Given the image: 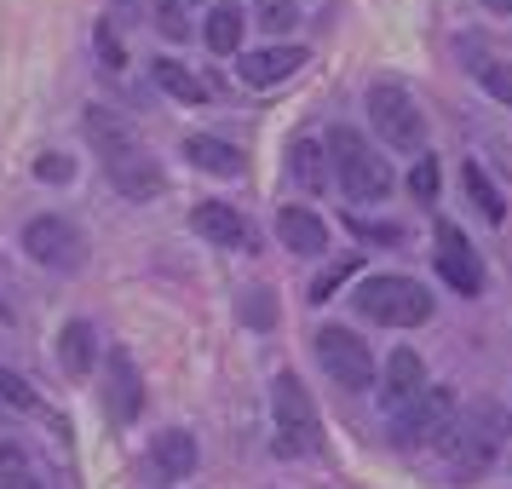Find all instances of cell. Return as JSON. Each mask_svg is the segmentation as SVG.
<instances>
[{
    "mask_svg": "<svg viewBox=\"0 0 512 489\" xmlns=\"http://www.w3.org/2000/svg\"><path fill=\"white\" fill-rule=\"evenodd\" d=\"M87 139L98 144V156H104V173H110V185L121 196H133V202H150L156 190H162V167L156 156H144V144L133 139V127L110 110H87Z\"/></svg>",
    "mask_w": 512,
    "mask_h": 489,
    "instance_id": "1",
    "label": "cell"
},
{
    "mask_svg": "<svg viewBox=\"0 0 512 489\" xmlns=\"http://www.w3.org/2000/svg\"><path fill=\"white\" fill-rule=\"evenodd\" d=\"M328 162H334V179H340V190L351 202H386L392 196V167L357 127H334L328 133Z\"/></svg>",
    "mask_w": 512,
    "mask_h": 489,
    "instance_id": "2",
    "label": "cell"
},
{
    "mask_svg": "<svg viewBox=\"0 0 512 489\" xmlns=\"http://www.w3.org/2000/svg\"><path fill=\"white\" fill-rule=\"evenodd\" d=\"M495 449H501V415H495V403H472V409L443 432V455H449L455 484H472V478L495 461Z\"/></svg>",
    "mask_w": 512,
    "mask_h": 489,
    "instance_id": "3",
    "label": "cell"
},
{
    "mask_svg": "<svg viewBox=\"0 0 512 489\" xmlns=\"http://www.w3.org/2000/svg\"><path fill=\"white\" fill-rule=\"evenodd\" d=\"M357 311L380 328H420L432 317V294L415 277H363L357 282Z\"/></svg>",
    "mask_w": 512,
    "mask_h": 489,
    "instance_id": "4",
    "label": "cell"
},
{
    "mask_svg": "<svg viewBox=\"0 0 512 489\" xmlns=\"http://www.w3.org/2000/svg\"><path fill=\"white\" fill-rule=\"evenodd\" d=\"M317 363H323V374L334 380V386H346V392H369L374 374H380V363H374L369 340H357L351 328H317Z\"/></svg>",
    "mask_w": 512,
    "mask_h": 489,
    "instance_id": "5",
    "label": "cell"
},
{
    "mask_svg": "<svg viewBox=\"0 0 512 489\" xmlns=\"http://www.w3.org/2000/svg\"><path fill=\"white\" fill-rule=\"evenodd\" d=\"M369 116H374L380 139L392 144V150H403V156H420V150H426V116L415 110V98L403 93L397 81L369 87Z\"/></svg>",
    "mask_w": 512,
    "mask_h": 489,
    "instance_id": "6",
    "label": "cell"
},
{
    "mask_svg": "<svg viewBox=\"0 0 512 489\" xmlns=\"http://www.w3.org/2000/svg\"><path fill=\"white\" fill-rule=\"evenodd\" d=\"M271 415H277V426H282V438H277L282 455H288V449H317V443H323V420H317L311 392H305L294 374H277V380H271Z\"/></svg>",
    "mask_w": 512,
    "mask_h": 489,
    "instance_id": "7",
    "label": "cell"
},
{
    "mask_svg": "<svg viewBox=\"0 0 512 489\" xmlns=\"http://www.w3.org/2000/svg\"><path fill=\"white\" fill-rule=\"evenodd\" d=\"M455 426V392L449 386H426V392L397 409L392 420V443L397 449H420V443H443V432Z\"/></svg>",
    "mask_w": 512,
    "mask_h": 489,
    "instance_id": "8",
    "label": "cell"
},
{
    "mask_svg": "<svg viewBox=\"0 0 512 489\" xmlns=\"http://www.w3.org/2000/svg\"><path fill=\"white\" fill-rule=\"evenodd\" d=\"M24 248H29V259H35V265H47V271H75V265L87 259L81 231H75L70 219H58V213H47V219H29Z\"/></svg>",
    "mask_w": 512,
    "mask_h": 489,
    "instance_id": "9",
    "label": "cell"
},
{
    "mask_svg": "<svg viewBox=\"0 0 512 489\" xmlns=\"http://www.w3.org/2000/svg\"><path fill=\"white\" fill-rule=\"evenodd\" d=\"M438 277L449 282L455 294H466V300L484 294V265H478V254H472L466 231L449 225V219H438Z\"/></svg>",
    "mask_w": 512,
    "mask_h": 489,
    "instance_id": "10",
    "label": "cell"
},
{
    "mask_svg": "<svg viewBox=\"0 0 512 489\" xmlns=\"http://www.w3.org/2000/svg\"><path fill=\"white\" fill-rule=\"evenodd\" d=\"M104 409H110L116 426L139 420V409H144V374L133 363V351H121V346L104 351Z\"/></svg>",
    "mask_w": 512,
    "mask_h": 489,
    "instance_id": "11",
    "label": "cell"
},
{
    "mask_svg": "<svg viewBox=\"0 0 512 489\" xmlns=\"http://www.w3.org/2000/svg\"><path fill=\"white\" fill-rule=\"evenodd\" d=\"M144 472H150V484H185L190 472H196V438H190L185 426H167V432H156Z\"/></svg>",
    "mask_w": 512,
    "mask_h": 489,
    "instance_id": "12",
    "label": "cell"
},
{
    "mask_svg": "<svg viewBox=\"0 0 512 489\" xmlns=\"http://www.w3.org/2000/svg\"><path fill=\"white\" fill-rule=\"evenodd\" d=\"M190 231L208 236L213 248H242V254L254 248V225H248L231 202H196V208H190Z\"/></svg>",
    "mask_w": 512,
    "mask_h": 489,
    "instance_id": "13",
    "label": "cell"
},
{
    "mask_svg": "<svg viewBox=\"0 0 512 489\" xmlns=\"http://www.w3.org/2000/svg\"><path fill=\"white\" fill-rule=\"evenodd\" d=\"M305 64L300 47H259V52H242L236 58V75H242V87H277L288 75Z\"/></svg>",
    "mask_w": 512,
    "mask_h": 489,
    "instance_id": "14",
    "label": "cell"
},
{
    "mask_svg": "<svg viewBox=\"0 0 512 489\" xmlns=\"http://www.w3.org/2000/svg\"><path fill=\"white\" fill-rule=\"evenodd\" d=\"M420 392H426V363H420L409 346H397L392 357H386V374H380V397H386L392 409H409Z\"/></svg>",
    "mask_w": 512,
    "mask_h": 489,
    "instance_id": "15",
    "label": "cell"
},
{
    "mask_svg": "<svg viewBox=\"0 0 512 489\" xmlns=\"http://www.w3.org/2000/svg\"><path fill=\"white\" fill-rule=\"evenodd\" d=\"M185 156L190 167H202L213 179H242V150L231 139H213V133H190L185 139Z\"/></svg>",
    "mask_w": 512,
    "mask_h": 489,
    "instance_id": "16",
    "label": "cell"
},
{
    "mask_svg": "<svg viewBox=\"0 0 512 489\" xmlns=\"http://www.w3.org/2000/svg\"><path fill=\"white\" fill-rule=\"evenodd\" d=\"M277 236H282V248H294V254H323L328 248V225L311 208H282Z\"/></svg>",
    "mask_w": 512,
    "mask_h": 489,
    "instance_id": "17",
    "label": "cell"
},
{
    "mask_svg": "<svg viewBox=\"0 0 512 489\" xmlns=\"http://www.w3.org/2000/svg\"><path fill=\"white\" fill-rule=\"evenodd\" d=\"M58 363H64V374H93V363H98V334H93V323H64V334H58Z\"/></svg>",
    "mask_w": 512,
    "mask_h": 489,
    "instance_id": "18",
    "label": "cell"
},
{
    "mask_svg": "<svg viewBox=\"0 0 512 489\" xmlns=\"http://www.w3.org/2000/svg\"><path fill=\"white\" fill-rule=\"evenodd\" d=\"M150 75H156V87H162L167 98H179V104H208V81L190 75L179 58H150Z\"/></svg>",
    "mask_w": 512,
    "mask_h": 489,
    "instance_id": "19",
    "label": "cell"
},
{
    "mask_svg": "<svg viewBox=\"0 0 512 489\" xmlns=\"http://www.w3.org/2000/svg\"><path fill=\"white\" fill-rule=\"evenodd\" d=\"M242 12L236 6H219V12H208V24H202V41H208L219 58H231V52H242Z\"/></svg>",
    "mask_w": 512,
    "mask_h": 489,
    "instance_id": "20",
    "label": "cell"
},
{
    "mask_svg": "<svg viewBox=\"0 0 512 489\" xmlns=\"http://www.w3.org/2000/svg\"><path fill=\"white\" fill-rule=\"evenodd\" d=\"M288 167H294V179H300L305 190H323L328 185V144L300 139L294 150H288Z\"/></svg>",
    "mask_w": 512,
    "mask_h": 489,
    "instance_id": "21",
    "label": "cell"
},
{
    "mask_svg": "<svg viewBox=\"0 0 512 489\" xmlns=\"http://www.w3.org/2000/svg\"><path fill=\"white\" fill-rule=\"evenodd\" d=\"M461 185H466V196H472V208L484 213L489 225H501V219H507V202H501V190L489 185V173L478 162H466L461 167Z\"/></svg>",
    "mask_w": 512,
    "mask_h": 489,
    "instance_id": "22",
    "label": "cell"
},
{
    "mask_svg": "<svg viewBox=\"0 0 512 489\" xmlns=\"http://www.w3.org/2000/svg\"><path fill=\"white\" fill-rule=\"evenodd\" d=\"M254 24L271 29V35H288V29L300 24V6L294 0H254Z\"/></svg>",
    "mask_w": 512,
    "mask_h": 489,
    "instance_id": "23",
    "label": "cell"
},
{
    "mask_svg": "<svg viewBox=\"0 0 512 489\" xmlns=\"http://www.w3.org/2000/svg\"><path fill=\"white\" fill-rule=\"evenodd\" d=\"M0 489H41L35 484V472L24 466V455L6 449V443H0Z\"/></svg>",
    "mask_w": 512,
    "mask_h": 489,
    "instance_id": "24",
    "label": "cell"
},
{
    "mask_svg": "<svg viewBox=\"0 0 512 489\" xmlns=\"http://www.w3.org/2000/svg\"><path fill=\"white\" fill-rule=\"evenodd\" d=\"M0 403H12V409H24V415L41 409V397L29 392V380H18L12 369H0Z\"/></svg>",
    "mask_w": 512,
    "mask_h": 489,
    "instance_id": "25",
    "label": "cell"
},
{
    "mask_svg": "<svg viewBox=\"0 0 512 489\" xmlns=\"http://www.w3.org/2000/svg\"><path fill=\"white\" fill-rule=\"evenodd\" d=\"M156 29H162L167 41H185L190 35V12L179 0H156Z\"/></svg>",
    "mask_w": 512,
    "mask_h": 489,
    "instance_id": "26",
    "label": "cell"
},
{
    "mask_svg": "<svg viewBox=\"0 0 512 489\" xmlns=\"http://www.w3.org/2000/svg\"><path fill=\"white\" fill-rule=\"evenodd\" d=\"M478 81H484L489 98H501V104L512 110V64H484V70H478Z\"/></svg>",
    "mask_w": 512,
    "mask_h": 489,
    "instance_id": "27",
    "label": "cell"
},
{
    "mask_svg": "<svg viewBox=\"0 0 512 489\" xmlns=\"http://www.w3.org/2000/svg\"><path fill=\"white\" fill-rule=\"evenodd\" d=\"M409 190H415L420 202H438V162L432 156H420L415 173H409Z\"/></svg>",
    "mask_w": 512,
    "mask_h": 489,
    "instance_id": "28",
    "label": "cell"
},
{
    "mask_svg": "<svg viewBox=\"0 0 512 489\" xmlns=\"http://www.w3.org/2000/svg\"><path fill=\"white\" fill-rule=\"evenodd\" d=\"M351 271H357V259H340V265H328L323 277L311 282V300L323 305V300H328V294H334V288H340V282H351Z\"/></svg>",
    "mask_w": 512,
    "mask_h": 489,
    "instance_id": "29",
    "label": "cell"
},
{
    "mask_svg": "<svg viewBox=\"0 0 512 489\" xmlns=\"http://www.w3.org/2000/svg\"><path fill=\"white\" fill-rule=\"evenodd\" d=\"M363 242H403V225H386V219H346Z\"/></svg>",
    "mask_w": 512,
    "mask_h": 489,
    "instance_id": "30",
    "label": "cell"
},
{
    "mask_svg": "<svg viewBox=\"0 0 512 489\" xmlns=\"http://www.w3.org/2000/svg\"><path fill=\"white\" fill-rule=\"evenodd\" d=\"M242 317H248L254 328H271V317H277V300H271V294L259 288V294H248V305H242Z\"/></svg>",
    "mask_w": 512,
    "mask_h": 489,
    "instance_id": "31",
    "label": "cell"
},
{
    "mask_svg": "<svg viewBox=\"0 0 512 489\" xmlns=\"http://www.w3.org/2000/svg\"><path fill=\"white\" fill-rule=\"evenodd\" d=\"M70 173H75V167L64 162V156H41V162H35V179H47V185H64Z\"/></svg>",
    "mask_w": 512,
    "mask_h": 489,
    "instance_id": "32",
    "label": "cell"
},
{
    "mask_svg": "<svg viewBox=\"0 0 512 489\" xmlns=\"http://www.w3.org/2000/svg\"><path fill=\"white\" fill-rule=\"evenodd\" d=\"M98 52L110 58V70H121V41H116V29L110 24H98Z\"/></svg>",
    "mask_w": 512,
    "mask_h": 489,
    "instance_id": "33",
    "label": "cell"
},
{
    "mask_svg": "<svg viewBox=\"0 0 512 489\" xmlns=\"http://www.w3.org/2000/svg\"><path fill=\"white\" fill-rule=\"evenodd\" d=\"M484 6H495V12H512V0H484Z\"/></svg>",
    "mask_w": 512,
    "mask_h": 489,
    "instance_id": "34",
    "label": "cell"
},
{
    "mask_svg": "<svg viewBox=\"0 0 512 489\" xmlns=\"http://www.w3.org/2000/svg\"><path fill=\"white\" fill-rule=\"evenodd\" d=\"M0 323H12V305H6V300H0Z\"/></svg>",
    "mask_w": 512,
    "mask_h": 489,
    "instance_id": "35",
    "label": "cell"
},
{
    "mask_svg": "<svg viewBox=\"0 0 512 489\" xmlns=\"http://www.w3.org/2000/svg\"><path fill=\"white\" fill-rule=\"evenodd\" d=\"M179 6H185V12H196V0H179Z\"/></svg>",
    "mask_w": 512,
    "mask_h": 489,
    "instance_id": "36",
    "label": "cell"
},
{
    "mask_svg": "<svg viewBox=\"0 0 512 489\" xmlns=\"http://www.w3.org/2000/svg\"><path fill=\"white\" fill-rule=\"evenodd\" d=\"M507 426H512V415H507Z\"/></svg>",
    "mask_w": 512,
    "mask_h": 489,
    "instance_id": "37",
    "label": "cell"
},
{
    "mask_svg": "<svg viewBox=\"0 0 512 489\" xmlns=\"http://www.w3.org/2000/svg\"><path fill=\"white\" fill-rule=\"evenodd\" d=\"M231 6H236V0H231Z\"/></svg>",
    "mask_w": 512,
    "mask_h": 489,
    "instance_id": "38",
    "label": "cell"
}]
</instances>
